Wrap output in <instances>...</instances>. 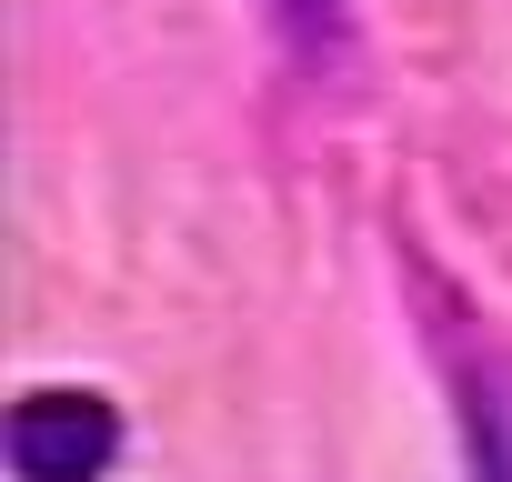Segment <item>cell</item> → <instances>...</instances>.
<instances>
[{
	"label": "cell",
	"instance_id": "cell-1",
	"mask_svg": "<svg viewBox=\"0 0 512 482\" xmlns=\"http://www.w3.org/2000/svg\"><path fill=\"white\" fill-rule=\"evenodd\" d=\"M121 452V422L101 392H31L11 412V472L21 482H101Z\"/></svg>",
	"mask_w": 512,
	"mask_h": 482
},
{
	"label": "cell",
	"instance_id": "cell-2",
	"mask_svg": "<svg viewBox=\"0 0 512 482\" xmlns=\"http://www.w3.org/2000/svg\"><path fill=\"white\" fill-rule=\"evenodd\" d=\"M282 21L302 51H342V0H282Z\"/></svg>",
	"mask_w": 512,
	"mask_h": 482
}]
</instances>
